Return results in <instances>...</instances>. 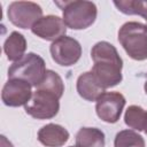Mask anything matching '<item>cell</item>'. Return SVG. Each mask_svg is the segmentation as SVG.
Here are the masks:
<instances>
[{"mask_svg":"<svg viewBox=\"0 0 147 147\" xmlns=\"http://www.w3.org/2000/svg\"><path fill=\"white\" fill-rule=\"evenodd\" d=\"M91 57L94 62L91 71L105 90L114 87L122 82L123 61L110 42H96L92 47Z\"/></svg>","mask_w":147,"mask_h":147,"instance_id":"obj_1","label":"cell"},{"mask_svg":"<svg viewBox=\"0 0 147 147\" xmlns=\"http://www.w3.org/2000/svg\"><path fill=\"white\" fill-rule=\"evenodd\" d=\"M55 5L62 9V20L70 29L83 30L91 26L95 22L98 9L95 3L92 1H55Z\"/></svg>","mask_w":147,"mask_h":147,"instance_id":"obj_2","label":"cell"},{"mask_svg":"<svg viewBox=\"0 0 147 147\" xmlns=\"http://www.w3.org/2000/svg\"><path fill=\"white\" fill-rule=\"evenodd\" d=\"M118 41L126 54L136 60L147 59V28L139 22H126L118 30Z\"/></svg>","mask_w":147,"mask_h":147,"instance_id":"obj_3","label":"cell"},{"mask_svg":"<svg viewBox=\"0 0 147 147\" xmlns=\"http://www.w3.org/2000/svg\"><path fill=\"white\" fill-rule=\"evenodd\" d=\"M45 61L34 53H28L21 60L14 62L8 69L9 79H21L31 86H38L46 74Z\"/></svg>","mask_w":147,"mask_h":147,"instance_id":"obj_4","label":"cell"},{"mask_svg":"<svg viewBox=\"0 0 147 147\" xmlns=\"http://www.w3.org/2000/svg\"><path fill=\"white\" fill-rule=\"evenodd\" d=\"M25 113L37 119L53 118L60 110L59 99L47 92L36 90L31 99L24 106Z\"/></svg>","mask_w":147,"mask_h":147,"instance_id":"obj_5","label":"cell"},{"mask_svg":"<svg viewBox=\"0 0 147 147\" xmlns=\"http://www.w3.org/2000/svg\"><path fill=\"white\" fill-rule=\"evenodd\" d=\"M7 15L9 21L21 29H31L42 17V9L32 1H14L8 6Z\"/></svg>","mask_w":147,"mask_h":147,"instance_id":"obj_6","label":"cell"},{"mask_svg":"<svg viewBox=\"0 0 147 147\" xmlns=\"http://www.w3.org/2000/svg\"><path fill=\"white\" fill-rule=\"evenodd\" d=\"M49 51L52 59L62 67H70L76 64L82 55L80 44L75 38L68 36H63L53 41Z\"/></svg>","mask_w":147,"mask_h":147,"instance_id":"obj_7","label":"cell"},{"mask_svg":"<svg viewBox=\"0 0 147 147\" xmlns=\"http://www.w3.org/2000/svg\"><path fill=\"white\" fill-rule=\"evenodd\" d=\"M125 106V98L119 92L102 93L95 105V111L100 119L106 123H116Z\"/></svg>","mask_w":147,"mask_h":147,"instance_id":"obj_8","label":"cell"},{"mask_svg":"<svg viewBox=\"0 0 147 147\" xmlns=\"http://www.w3.org/2000/svg\"><path fill=\"white\" fill-rule=\"evenodd\" d=\"M31 85L21 79H8L1 92L2 102L8 107L25 106L32 96Z\"/></svg>","mask_w":147,"mask_h":147,"instance_id":"obj_9","label":"cell"},{"mask_svg":"<svg viewBox=\"0 0 147 147\" xmlns=\"http://www.w3.org/2000/svg\"><path fill=\"white\" fill-rule=\"evenodd\" d=\"M31 31L33 34L44 40L55 41L59 38L65 36L67 25L61 17L55 15H47L39 18L31 28Z\"/></svg>","mask_w":147,"mask_h":147,"instance_id":"obj_10","label":"cell"},{"mask_svg":"<svg viewBox=\"0 0 147 147\" xmlns=\"http://www.w3.org/2000/svg\"><path fill=\"white\" fill-rule=\"evenodd\" d=\"M69 139L67 129L59 124H46L38 131V140L46 147H61Z\"/></svg>","mask_w":147,"mask_h":147,"instance_id":"obj_11","label":"cell"},{"mask_svg":"<svg viewBox=\"0 0 147 147\" xmlns=\"http://www.w3.org/2000/svg\"><path fill=\"white\" fill-rule=\"evenodd\" d=\"M77 92L87 101H96L98 98L105 93V88L96 80L92 71L82 74L77 79Z\"/></svg>","mask_w":147,"mask_h":147,"instance_id":"obj_12","label":"cell"},{"mask_svg":"<svg viewBox=\"0 0 147 147\" xmlns=\"http://www.w3.org/2000/svg\"><path fill=\"white\" fill-rule=\"evenodd\" d=\"M26 49V40L23 34L13 31L3 44V52L9 61H18L24 56Z\"/></svg>","mask_w":147,"mask_h":147,"instance_id":"obj_13","label":"cell"},{"mask_svg":"<svg viewBox=\"0 0 147 147\" xmlns=\"http://www.w3.org/2000/svg\"><path fill=\"white\" fill-rule=\"evenodd\" d=\"M105 133L98 127H82L76 134L77 147H105Z\"/></svg>","mask_w":147,"mask_h":147,"instance_id":"obj_14","label":"cell"},{"mask_svg":"<svg viewBox=\"0 0 147 147\" xmlns=\"http://www.w3.org/2000/svg\"><path fill=\"white\" fill-rule=\"evenodd\" d=\"M125 124L137 131H144L147 134V110L142 109L140 106H130L124 115Z\"/></svg>","mask_w":147,"mask_h":147,"instance_id":"obj_15","label":"cell"},{"mask_svg":"<svg viewBox=\"0 0 147 147\" xmlns=\"http://www.w3.org/2000/svg\"><path fill=\"white\" fill-rule=\"evenodd\" d=\"M36 90L51 93L60 100L64 92V84H63L62 78L59 76V74H56L53 70H47L42 80L36 87Z\"/></svg>","mask_w":147,"mask_h":147,"instance_id":"obj_16","label":"cell"},{"mask_svg":"<svg viewBox=\"0 0 147 147\" xmlns=\"http://www.w3.org/2000/svg\"><path fill=\"white\" fill-rule=\"evenodd\" d=\"M114 147H145V140L133 130H122L115 137Z\"/></svg>","mask_w":147,"mask_h":147,"instance_id":"obj_17","label":"cell"},{"mask_svg":"<svg viewBox=\"0 0 147 147\" xmlns=\"http://www.w3.org/2000/svg\"><path fill=\"white\" fill-rule=\"evenodd\" d=\"M116 8L126 15H140L147 21V1L119 0L114 1Z\"/></svg>","mask_w":147,"mask_h":147,"instance_id":"obj_18","label":"cell"},{"mask_svg":"<svg viewBox=\"0 0 147 147\" xmlns=\"http://www.w3.org/2000/svg\"><path fill=\"white\" fill-rule=\"evenodd\" d=\"M0 138H1V139H0V140H1V145H0L1 147H14L13 144H11L5 136H1Z\"/></svg>","mask_w":147,"mask_h":147,"instance_id":"obj_19","label":"cell"},{"mask_svg":"<svg viewBox=\"0 0 147 147\" xmlns=\"http://www.w3.org/2000/svg\"><path fill=\"white\" fill-rule=\"evenodd\" d=\"M144 88H145V93L147 94V80H146V83H145V87H144Z\"/></svg>","mask_w":147,"mask_h":147,"instance_id":"obj_20","label":"cell"},{"mask_svg":"<svg viewBox=\"0 0 147 147\" xmlns=\"http://www.w3.org/2000/svg\"><path fill=\"white\" fill-rule=\"evenodd\" d=\"M70 147H77V146H70Z\"/></svg>","mask_w":147,"mask_h":147,"instance_id":"obj_21","label":"cell"},{"mask_svg":"<svg viewBox=\"0 0 147 147\" xmlns=\"http://www.w3.org/2000/svg\"><path fill=\"white\" fill-rule=\"evenodd\" d=\"M146 28H147V24H146Z\"/></svg>","mask_w":147,"mask_h":147,"instance_id":"obj_22","label":"cell"}]
</instances>
